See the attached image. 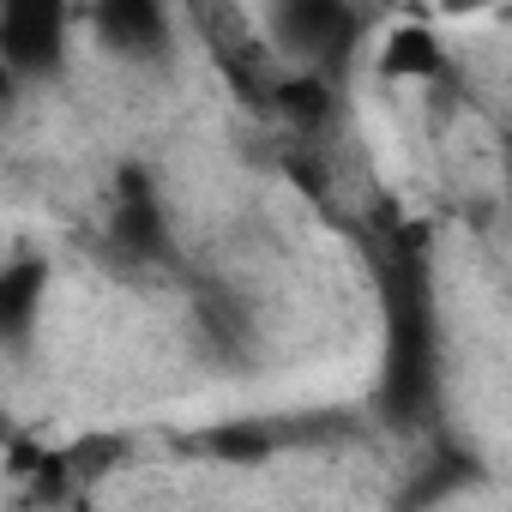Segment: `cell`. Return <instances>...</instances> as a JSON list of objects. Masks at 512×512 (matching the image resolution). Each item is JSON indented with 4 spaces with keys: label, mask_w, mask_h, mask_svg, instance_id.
<instances>
[{
    "label": "cell",
    "mask_w": 512,
    "mask_h": 512,
    "mask_svg": "<svg viewBox=\"0 0 512 512\" xmlns=\"http://www.w3.org/2000/svg\"><path fill=\"white\" fill-rule=\"evenodd\" d=\"M272 49L290 67H314V73H344L362 49V13L356 0H272Z\"/></svg>",
    "instance_id": "obj_1"
},
{
    "label": "cell",
    "mask_w": 512,
    "mask_h": 512,
    "mask_svg": "<svg viewBox=\"0 0 512 512\" xmlns=\"http://www.w3.org/2000/svg\"><path fill=\"white\" fill-rule=\"evenodd\" d=\"M79 25V0H0V55L19 67V79H55L73 55Z\"/></svg>",
    "instance_id": "obj_2"
},
{
    "label": "cell",
    "mask_w": 512,
    "mask_h": 512,
    "mask_svg": "<svg viewBox=\"0 0 512 512\" xmlns=\"http://www.w3.org/2000/svg\"><path fill=\"white\" fill-rule=\"evenodd\" d=\"M85 31L103 55L127 67H163L175 55V13L169 0H79Z\"/></svg>",
    "instance_id": "obj_3"
},
{
    "label": "cell",
    "mask_w": 512,
    "mask_h": 512,
    "mask_svg": "<svg viewBox=\"0 0 512 512\" xmlns=\"http://www.w3.org/2000/svg\"><path fill=\"white\" fill-rule=\"evenodd\" d=\"M109 241L127 253V260L151 266L169 253V217H163V193L151 187L145 169H121L115 181V211H109Z\"/></svg>",
    "instance_id": "obj_4"
},
{
    "label": "cell",
    "mask_w": 512,
    "mask_h": 512,
    "mask_svg": "<svg viewBox=\"0 0 512 512\" xmlns=\"http://www.w3.org/2000/svg\"><path fill=\"white\" fill-rule=\"evenodd\" d=\"M446 67H452V49H446L440 25H428V19H392L380 31L374 73L386 85H434Z\"/></svg>",
    "instance_id": "obj_5"
},
{
    "label": "cell",
    "mask_w": 512,
    "mask_h": 512,
    "mask_svg": "<svg viewBox=\"0 0 512 512\" xmlns=\"http://www.w3.org/2000/svg\"><path fill=\"white\" fill-rule=\"evenodd\" d=\"M260 109H272V115H278L284 127H296V133H326V127L344 115V91H338L332 73L278 67L272 85H266V97H260Z\"/></svg>",
    "instance_id": "obj_6"
},
{
    "label": "cell",
    "mask_w": 512,
    "mask_h": 512,
    "mask_svg": "<svg viewBox=\"0 0 512 512\" xmlns=\"http://www.w3.org/2000/svg\"><path fill=\"white\" fill-rule=\"evenodd\" d=\"M49 302V260L25 253V260L0 266V350H25Z\"/></svg>",
    "instance_id": "obj_7"
},
{
    "label": "cell",
    "mask_w": 512,
    "mask_h": 512,
    "mask_svg": "<svg viewBox=\"0 0 512 512\" xmlns=\"http://www.w3.org/2000/svg\"><path fill=\"white\" fill-rule=\"evenodd\" d=\"M205 452L223 464H266L278 452V428L272 422H229V428L205 434Z\"/></svg>",
    "instance_id": "obj_8"
},
{
    "label": "cell",
    "mask_w": 512,
    "mask_h": 512,
    "mask_svg": "<svg viewBox=\"0 0 512 512\" xmlns=\"http://www.w3.org/2000/svg\"><path fill=\"white\" fill-rule=\"evenodd\" d=\"M500 0H434V13L440 19H482V13H494Z\"/></svg>",
    "instance_id": "obj_9"
},
{
    "label": "cell",
    "mask_w": 512,
    "mask_h": 512,
    "mask_svg": "<svg viewBox=\"0 0 512 512\" xmlns=\"http://www.w3.org/2000/svg\"><path fill=\"white\" fill-rule=\"evenodd\" d=\"M19 91H25V79H19V67L0 55V115H13V103H19Z\"/></svg>",
    "instance_id": "obj_10"
}]
</instances>
